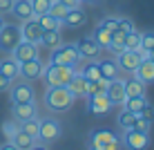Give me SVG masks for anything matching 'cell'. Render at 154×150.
I'll use <instances>...</instances> for the list:
<instances>
[{
  "mask_svg": "<svg viewBox=\"0 0 154 150\" xmlns=\"http://www.w3.org/2000/svg\"><path fill=\"white\" fill-rule=\"evenodd\" d=\"M36 20H38V25L42 27V31H60V27H63L60 20L54 18V16H49V14L36 16Z\"/></svg>",
  "mask_w": 154,
  "mask_h": 150,
  "instance_id": "cb8c5ba5",
  "label": "cell"
},
{
  "mask_svg": "<svg viewBox=\"0 0 154 150\" xmlns=\"http://www.w3.org/2000/svg\"><path fill=\"white\" fill-rule=\"evenodd\" d=\"M63 135V128L60 123H58L56 119H51V116H47V119H40V126H38V137L42 143H51L56 141V139H60Z\"/></svg>",
  "mask_w": 154,
  "mask_h": 150,
  "instance_id": "5b68a950",
  "label": "cell"
},
{
  "mask_svg": "<svg viewBox=\"0 0 154 150\" xmlns=\"http://www.w3.org/2000/svg\"><path fill=\"white\" fill-rule=\"evenodd\" d=\"M125 49V31L116 29L112 31V40H109V52H114V54H119V52Z\"/></svg>",
  "mask_w": 154,
  "mask_h": 150,
  "instance_id": "f546056e",
  "label": "cell"
},
{
  "mask_svg": "<svg viewBox=\"0 0 154 150\" xmlns=\"http://www.w3.org/2000/svg\"><path fill=\"white\" fill-rule=\"evenodd\" d=\"M65 27H72V29H76V27H83L85 23H87V14L83 11L81 7H76V9H69V11L65 14V18L60 20Z\"/></svg>",
  "mask_w": 154,
  "mask_h": 150,
  "instance_id": "ac0fdd59",
  "label": "cell"
},
{
  "mask_svg": "<svg viewBox=\"0 0 154 150\" xmlns=\"http://www.w3.org/2000/svg\"><path fill=\"white\" fill-rule=\"evenodd\" d=\"M20 40H23V36H20V25L2 23V27H0V52L11 54Z\"/></svg>",
  "mask_w": 154,
  "mask_h": 150,
  "instance_id": "277c9868",
  "label": "cell"
},
{
  "mask_svg": "<svg viewBox=\"0 0 154 150\" xmlns=\"http://www.w3.org/2000/svg\"><path fill=\"white\" fill-rule=\"evenodd\" d=\"M143 105H145V96H125V101H123V110L136 112V114L141 112Z\"/></svg>",
  "mask_w": 154,
  "mask_h": 150,
  "instance_id": "f1b7e54d",
  "label": "cell"
},
{
  "mask_svg": "<svg viewBox=\"0 0 154 150\" xmlns=\"http://www.w3.org/2000/svg\"><path fill=\"white\" fill-rule=\"evenodd\" d=\"M150 61H154V47L150 49Z\"/></svg>",
  "mask_w": 154,
  "mask_h": 150,
  "instance_id": "681fc988",
  "label": "cell"
},
{
  "mask_svg": "<svg viewBox=\"0 0 154 150\" xmlns=\"http://www.w3.org/2000/svg\"><path fill=\"white\" fill-rule=\"evenodd\" d=\"M29 2H31V9H34V18H36V16H42L49 11L51 0H29Z\"/></svg>",
  "mask_w": 154,
  "mask_h": 150,
  "instance_id": "d590c367",
  "label": "cell"
},
{
  "mask_svg": "<svg viewBox=\"0 0 154 150\" xmlns=\"http://www.w3.org/2000/svg\"><path fill=\"white\" fill-rule=\"evenodd\" d=\"M65 88L72 92L74 99H76V96H87V78H85L81 72H76V74L72 76V81L67 83Z\"/></svg>",
  "mask_w": 154,
  "mask_h": 150,
  "instance_id": "d6986e66",
  "label": "cell"
},
{
  "mask_svg": "<svg viewBox=\"0 0 154 150\" xmlns=\"http://www.w3.org/2000/svg\"><path fill=\"white\" fill-rule=\"evenodd\" d=\"M11 14L20 20V23H23V20L34 18V9H31V2H29V0H14Z\"/></svg>",
  "mask_w": 154,
  "mask_h": 150,
  "instance_id": "ffe728a7",
  "label": "cell"
},
{
  "mask_svg": "<svg viewBox=\"0 0 154 150\" xmlns=\"http://www.w3.org/2000/svg\"><path fill=\"white\" fill-rule=\"evenodd\" d=\"M29 150H49V148H47V143H42V141H40V143H34V146H31Z\"/></svg>",
  "mask_w": 154,
  "mask_h": 150,
  "instance_id": "7dc6e473",
  "label": "cell"
},
{
  "mask_svg": "<svg viewBox=\"0 0 154 150\" xmlns=\"http://www.w3.org/2000/svg\"><path fill=\"white\" fill-rule=\"evenodd\" d=\"M18 128H20V126H18V121H16V119H14V121H5V123H2V132H5V135H7L9 139H11L16 132H18Z\"/></svg>",
  "mask_w": 154,
  "mask_h": 150,
  "instance_id": "f35d334b",
  "label": "cell"
},
{
  "mask_svg": "<svg viewBox=\"0 0 154 150\" xmlns=\"http://www.w3.org/2000/svg\"><path fill=\"white\" fill-rule=\"evenodd\" d=\"M136 116H139L136 112H127V110H123V112L119 114V128H121L123 132H125V130H132V128H134Z\"/></svg>",
  "mask_w": 154,
  "mask_h": 150,
  "instance_id": "4dcf8cb0",
  "label": "cell"
},
{
  "mask_svg": "<svg viewBox=\"0 0 154 150\" xmlns=\"http://www.w3.org/2000/svg\"><path fill=\"white\" fill-rule=\"evenodd\" d=\"M105 94H107V99H109V103L112 105H123V101H125V83H123V78H112V81L107 83V90H105Z\"/></svg>",
  "mask_w": 154,
  "mask_h": 150,
  "instance_id": "4fadbf2b",
  "label": "cell"
},
{
  "mask_svg": "<svg viewBox=\"0 0 154 150\" xmlns=\"http://www.w3.org/2000/svg\"><path fill=\"white\" fill-rule=\"evenodd\" d=\"M76 72H78L76 65H58V63H49V65H42V74H40V76L45 78L47 88H49V85H67Z\"/></svg>",
  "mask_w": 154,
  "mask_h": 150,
  "instance_id": "7a4b0ae2",
  "label": "cell"
},
{
  "mask_svg": "<svg viewBox=\"0 0 154 150\" xmlns=\"http://www.w3.org/2000/svg\"><path fill=\"white\" fill-rule=\"evenodd\" d=\"M139 116H143L145 121H150V123H152V121H154V105H152V103H147V101H145V105L141 108Z\"/></svg>",
  "mask_w": 154,
  "mask_h": 150,
  "instance_id": "ab89813d",
  "label": "cell"
},
{
  "mask_svg": "<svg viewBox=\"0 0 154 150\" xmlns=\"http://www.w3.org/2000/svg\"><path fill=\"white\" fill-rule=\"evenodd\" d=\"M125 83V94L127 96H145V88L147 85L143 83V81H139V78H127V81H123Z\"/></svg>",
  "mask_w": 154,
  "mask_h": 150,
  "instance_id": "603a6c76",
  "label": "cell"
},
{
  "mask_svg": "<svg viewBox=\"0 0 154 150\" xmlns=\"http://www.w3.org/2000/svg\"><path fill=\"white\" fill-rule=\"evenodd\" d=\"M9 141H11V143H14V146L18 148V150H29V148L36 143V137L27 135V132H23V130L18 128V132H16V135H14L11 139H9Z\"/></svg>",
  "mask_w": 154,
  "mask_h": 150,
  "instance_id": "7402d4cb",
  "label": "cell"
},
{
  "mask_svg": "<svg viewBox=\"0 0 154 150\" xmlns=\"http://www.w3.org/2000/svg\"><path fill=\"white\" fill-rule=\"evenodd\" d=\"M116 137L112 130H105V128H100V130H94L92 135H89V148H100V146H107V143L116 141Z\"/></svg>",
  "mask_w": 154,
  "mask_h": 150,
  "instance_id": "2e32d148",
  "label": "cell"
},
{
  "mask_svg": "<svg viewBox=\"0 0 154 150\" xmlns=\"http://www.w3.org/2000/svg\"><path fill=\"white\" fill-rule=\"evenodd\" d=\"M0 27H2V18H0Z\"/></svg>",
  "mask_w": 154,
  "mask_h": 150,
  "instance_id": "816d5d0a",
  "label": "cell"
},
{
  "mask_svg": "<svg viewBox=\"0 0 154 150\" xmlns=\"http://www.w3.org/2000/svg\"><path fill=\"white\" fill-rule=\"evenodd\" d=\"M38 45L47 47V49H54L56 45H60V31H42Z\"/></svg>",
  "mask_w": 154,
  "mask_h": 150,
  "instance_id": "83f0119b",
  "label": "cell"
},
{
  "mask_svg": "<svg viewBox=\"0 0 154 150\" xmlns=\"http://www.w3.org/2000/svg\"><path fill=\"white\" fill-rule=\"evenodd\" d=\"M18 126H20V130H23V132H27V135H31V137H38V126H40V119H38V116H31V119L20 121Z\"/></svg>",
  "mask_w": 154,
  "mask_h": 150,
  "instance_id": "1f68e13d",
  "label": "cell"
},
{
  "mask_svg": "<svg viewBox=\"0 0 154 150\" xmlns=\"http://www.w3.org/2000/svg\"><path fill=\"white\" fill-rule=\"evenodd\" d=\"M69 11V7H67L65 2H60V0H51V5H49V16H54V18H58V20H63L65 18V14Z\"/></svg>",
  "mask_w": 154,
  "mask_h": 150,
  "instance_id": "d6a6232c",
  "label": "cell"
},
{
  "mask_svg": "<svg viewBox=\"0 0 154 150\" xmlns=\"http://www.w3.org/2000/svg\"><path fill=\"white\" fill-rule=\"evenodd\" d=\"M139 63H141V58L136 56V52H132V49H123V52L116 54V65H119L121 72L132 74L136 67H139Z\"/></svg>",
  "mask_w": 154,
  "mask_h": 150,
  "instance_id": "8fae6325",
  "label": "cell"
},
{
  "mask_svg": "<svg viewBox=\"0 0 154 150\" xmlns=\"http://www.w3.org/2000/svg\"><path fill=\"white\" fill-rule=\"evenodd\" d=\"M119 29L125 31V34H130V31H134V20L132 18H119Z\"/></svg>",
  "mask_w": 154,
  "mask_h": 150,
  "instance_id": "60d3db41",
  "label": "cell"
},
{
  "mask_svg": "<svg viewBox=\"0 0 154 150\" xmlns=\"http://www.w3.org/2000/svg\"><path fill=\"white\" fill-rule=\"evenodd\" d=\"M11 58L18 63L23 61H31V58H38V45L36 43H27V40H20L16 45V49L11 52Z\"/></svg>",
  "mask_w": 154,
  "mask_h": 150,
  "instance_id": "30bf717a",
  "label": "cell"
},
{
  "mask_svg": "<svg viewBox=\"0 0 154 150\" xmlns=\"http://www.w3.org/2000/svg\"><path fill=\"white\" fill-rule=\"evenodd\" d=\"M11 78H7V76H2V74H0V92H5V90H9L11 88Z\"/></svg>",
  "mask_w": 154,
  "mask_h": 150,
  "instance_id": "f6af8a7d",
  "label": "cell"
},
{
  "mask_svg": "<svg viewBox=\"0 0 154 150\" xmlns=\"http://www.w3.org/2000/svg\"><path fill=\"white\" fill-rule=\"evenodd\" d=\"M74 45H76L78 56H81V58H87V61H92V58H98L100 52H103V47H100L98 43L92 38V34H89V36H83V38H78Z\"/></svg>",
  "mask_w": 154,
  "mask_h": 150,
  "instance_id": "8992f818",
  "label": "cell"
},
{
  "mask_svg": "<svg viewBox=\"0 0 154 150\" xmlns=\"http://www.w3.org/2000/svg\"><path fill=\"white\" fill-rule=\"evenodd\" d=\"M89 150H125V148H123V141H121V139H116V141L107 143V146H100V148H89Z\"/></svg>",
  "mask_w": 154,
  "mask_h": 150,
  "instance_id": "7bdbcfd3",
  "label": "cell"
},
{
  "mask_svg": "<svg viewBox=\"0 0 154 150\" xmlns=\"http://www.w3.org/2000/svg\"><path fill=\"white\" fill-rule=\"evenodd\" d=\"M60 2H65L69 9H76V7H83V0H60Z\"/></svg>",
  "mask_w": 154,
  "mask_h": 150,
  "instance_id": "bcb514c9",
  "label": "cell"
},
{
  "mask_svg": "<svg viewBox=\"0 0 154 150\" xmlns=\"http://www.w3.org/2000/svg\"><path fill=\"white\" fill-rule=\"evenodd\" d=\"M150 126H152L150 121H145L143 116H136V121H134V128H132V130H139V132H150Z\"/></svg>",
  "mask_w": 154,
  "mask_h": 150,
  "instance_id": "b9f144b4",
  "label": "cell"
},
{
  "mask_svg": "<svg viewBox=\"0 0 154 150\" xmlns=\"http://www.w3.org/2000/svg\"><path fill=\"white\" fill-rule=\"evenodd\" d=\"M92 38L96 40L100 47H109V40H112V31H109V29H105L103 25L98 23L96 27L92 29Z\"/></svg>",
  "mask_w": 154,
  "mask_h": 150,
  "instance_id": "d4e9b609",
  "label": "cell"
},
{
  "mask_svg": "<svg viewBox=\"0 0 154 150\" xmlns=\"http://www.w3.org/2000/svg\"><path fill=\"white\" fill-rule=\"evenodd\" d=\"M40 74H42V61H40V58H31V61L18 63V76H23L25 81L38 78Z\"/></svg>",
  "mask_w": 154,
  "mask_h": 150,
  "instance_id": "7c38bea8",
  "label": "cell"
},
{
  "mask_svg": "<svg viewBox=\"0 0 154 150\" xmlns=\"http://www.w3.org/2000/svg\"><path fill=\"white\" fill-rule=\"evenodd\" d=\"M141 47L147 52L154 47V31H141Z\"/></svg>",
  "mask_w": 154,
  "mask_h": 150,
  "instance_id": "8d00e7d4",
  "label": "cell"
},
{
  "mask_svg": "<svg viewBox=\"0 0 154 150\" xmlns=\"http://www.w3.org/2000/svg\"><path fill=\"white\" fill-rule=\"evenodd\" d=\"M98 69H100V78H105V81H112V78H119L121 69L116 65V61H98Z\"/></svg>",
  "mask_w": 154,
  "mask_h": 150,
  "instance_id": "44dd1931",
  "label": "cell"
},
{
  "mask_svg": "<svg viewBox=\"0 0 154 150\" xmlns=\"http://www.w3.org/2000/svg\"><path fill=\"white\" fill-rule=\"evenodd\" d=\"M0 74L7 78H18V61H14V58H5V61H0Z\"/></svg>",
  "mask_w": 154,
  "mask_h": 150,
  "instance_id": "4316f807",
  "label": "cell"
},
{
  "mask_svg": "<svg viewBox=\"0 0 154 150\" xmlns=\"http://www.w3.org/2000/svg\"><path fill=\"white\" fill-rule=\"evenodd\" d=\"M0 150H18V148H16L11 141H7V143H2V146H0Z\"/></svg>",
  "mask_w": 154,
  "mask_h": 150,
  "instance_id": "c3c4849f",
  "label": "cell"
},
{
  "mask_svg": "<svg viewBox=\"0 0 154 150\" xmlns=\"http://www.w3.org/2000/svg\"><path fill=\"white\" fill-rule=\"evenodd\" d=\"M11 114L16 121H25V119H31V116L38 114V110H36V103L34 101H29V103H11Z\"/></svg>",
  "mask_w": 154,
  "mask_h": 150,
  "instance_id": "9a60e30c",
  "label": "cell"
},
{
  "mask_svg": "<svg viewBox=\"0 0 154 150\" xmlns=\"http://www.w3.org/2000/svg\"><path fill=\"white\" fill-rule=\"evenodd\" d=\"M141 47V31H130V34H125V49H139Z\"/></svg>",
  "mask_w": 154,
  "mask_h": 150,
  "instance_id": "e575fe53",
  "label": "cell"
},
{
  "mask_svg": "<svg viewBox=\"0 0 154 150\" xmlns=\"http://www.w3.org/2000/svg\"><path fill=\"white\" fill-rule=\"evenodd\" d=\"M83 2H96V0H83Z\"/></svg>",
  "mask_w": 154,
  "mask_h": 150,
  "instance_id": "f907efd6",
  "label": "cell"
},
{
  "mask_svg": "<svg viewBox=\"0 0 154 150\" xmlns=\"http://www.w3.org/2000/svg\"><path fill=\"white\" fill-rule=\"evenodd\" d=\"M9 96H11V103H29V101H34L36 94L29 81H20L9 88Z\"/></svg>",
  "mask_w": 154,
  "mask_h": 150,
  "instance_id": "ba28073f",
  "label": "cell"
},
{
  "mask_svg": "<svg viewBox=\"0 0 154 150\" xmlns=\"http://www.w3.org/2000/svg\"><path fill=\"white\" fill-rule=\"evenodd\" d=\"M109 108H112V103H109V99H107V94H89L87 96V110L92 112V114H96V116H103V114H107Z\"/></svg>",
  "mask_w": 154,
  "mask_h": 150,
  "instance_id": "9c48e42d",
  "label": "cell"
},
{
  "mask_svg": "<svg viewBox=\"0 0 154 150\" xmlns=\"http://www.w3.org/2000/svg\"><path fill=\"white\" fill-rule=\"evenodd\" d=\"M78 61H81V56L76 52V45H72V43H60L49 54V63H58V65H78Z\"/></svg>",
  "mask_w": 154,
  "mask_h": 150,
  "instance_id": "3957f363",
  "label": "cell"
},
{
  "mask_svg": "<svg viewBox=\"0 0 154 150\" xmlns=\"http://www.w3.org/2000/svg\"><path fill=\"white\" fill-rule=\"evenodd\" d=\"M11 7H14V0H0V14L11 11Z\"/></svg>",
  "mask_w": 154,
  "mask_h": 150,
  "instance_id": "ee69618b",
  "label": "cell"
},
{
  "mask_svg": "<svg viewBox=\"0 0 154 150\" xmlns=\"http://www.w3.org/2000/svg\"><path fill=\"white\" fill-rule=\"evenodd\" d=\"M42 101H45V108L49 112H54V114L67 112L74 105V96L65 85H49L45 96H42Z\"/></svg>",
  "mask_w": 154,
  "mask_h": 150,
  "instance_id": "6da1fadb",
  "label": "cell"
},
{
  "mask_svg": "<svg viewBox=\"0 0 154 150\" xmlns=\"http://www.w3.org/2000/svg\"><path fill=\"white\" fill-rule=\"evenodd\" d=\"M100 25H103L105 29H109V31H116L119 29V16H105V18L100 20Z\"/></svg>",
  "mask_w": 154,
  "mask_h": 150,
  "instance_id": "74e56055",
  "label": "cell"
},
{
  "mask_svg": "<svg viewBox=\"0 0 154 150\" xmlns=\"http://www.w3.org/2000/svg\"><path fill=\"white\" fill-rule=\"evenodd\" d=\"M107 83L105 78H98V81H87V96L89 94H103L107 90Z\"/></svg>",
  "mask_w": 154,
  "mask_h": 150,
  "instance_id": "836d02e7",
  "label": "cell"
},
{
  "mask_svg": "<svg viewBox=\"0 0 154 150\" xmlns=\"http://www.w3.org/2000/svg\"><path fill=\"white\" fill-rule=\"evenodd\" d=\"M121 141H123V148L127 150H147V146H150L147 132H139V130H125Z\"/></svg>",
  "mask_w": 154,
  "mask_h": 150,
  "instance_id": "52a82bcc",
  "label": "cell"
},
{
  "mask_svg": "<svg viewBox=\"0 0 154 150\" xmlns=\"http://www.w3.org/2000/svg\"><path fill=\"white\" fill-rule=\"evenodd\" d=\"M78 72H81L83 76L87 78V81H98V78H100L98 61H94V58H92V61H87V63H85V65H83L81 69H78Z\"/></svg>",
  "mask_w": 154,
  "mask_h": 150,
  "instance_id": "484cf974",
  "label": "cell"
},
{
  "mask_svg": "<svg viewBox=\"0 0 154 150\" xmlns=\"http://www.w3.org/2000/svg\"><path fill=\"white\" fill-rule=\"evenodd\" d=\"M20 36H23V40L36 43V45H38V40L42 36V27L38 25V20H36V18L23 20V25H20Z\"/></svg>",
  "mask_w": 154,
  "mask_h": 150,
  "instance_id": "5bb4252c",
  "label": "cell"
},
{
  "mask_svg": "<svg viewBox=\"0 0 154 150\" xmlns=\"http://www.w3.org/2000/svg\"><path fill=\"white\" fill-rule=\"evenodd\" d=\"M132 76L134 78H139V81H143V83H154V61H141L139 63V67L132 72Z\"/></svg>",
  "mask_w": 154,
  "mask_h": 150,
  "instance_id": "e0dca14e",
  "label": "cell"
}]
</instances>
